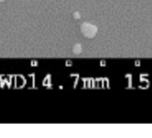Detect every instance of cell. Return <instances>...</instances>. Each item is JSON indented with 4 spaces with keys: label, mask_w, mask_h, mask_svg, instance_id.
Instances as JSON below:
<instances>
[{
    "label": "cell",
    "mask_w": 152,
    "mask_h": 138,
    "mask_svg": "<svg viewBox=\"0 0 152 138\" xmlns=\"http://www.w3.org/2000/svg\"><path fill=\"white\" fill-rule=\"evenodd\" d=\"M83 30H84L85 35L89 36V37L94 36L95 35V33H96V28L94 26L89 25V24H85L84 27H83Z\"/></svg>",
    "instance_id": "obj_1"
}]
</instances>
